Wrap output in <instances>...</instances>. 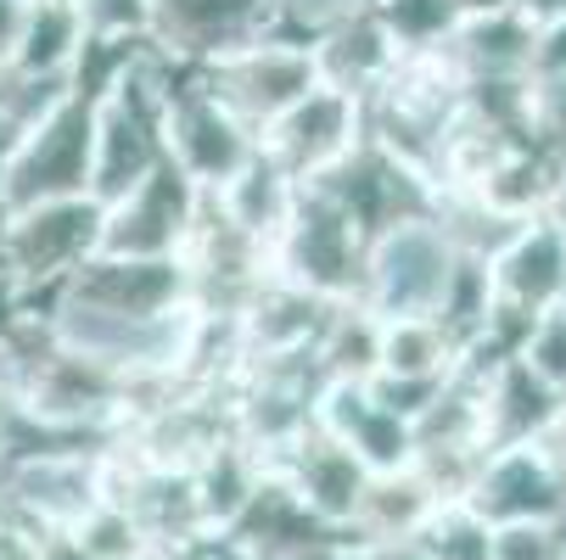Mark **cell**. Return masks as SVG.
<instances>
[{
	"mask_svg": "<svg viewBox=\"0 0 566 560\" xmlns=\"http://www.w3.org/2000/svg\"><path fill=\"white\" fill-rule=\"evenodd\" d=\"M91 146H96V96L62 85L40 113L23 118L7 169H0V213L91 197Z\"/></svg>",
	"mask_w": 566,
	"mask_h": 560,
	"instance_id": "obj_1",
	"label": "cell"
},
{
	"mask_svg": "<svg viewBox=\"0 0 566 560\" xmlns=\"http://www.w3.org/2000/svg\"><path fill=\"white\" fill-rule=\"evenodd\" d=\"M102 247V202L96 197H62L12 208L0 219V264L12 281V308L51 314L56 286Z\"/></svg>",
	"mask_w": 566,
	"mask_h": 560,
	"instance_id": "obj_2",
	"label": "cell"
},
{
	"mask_svg": "<svg viewBox=\"0 0 566 560\" xmlns=\"http://www.w3.org/2000/svg\"><path fill=\"white\" fill-rule=\"evenodd\" d=\"M365 242L370 235L326 191L303 186L286 230L275 235V247H270V264H275L281 281H292V286H303L314 297L354 303L359 297V275H365Z\"/></svg>",
	"mask_w": 566,
	"mask_h": 560,
	"instance_id": "obj_3",
	"label": "cell"
},
{
	"mask_svg": "<svg viewBox=\"0 0 566 560\" xmlns=\"http://www.w3.org/2000/svg\"><path fill=\"white\" fill-rule=\"evenodd\" d=\"M197 73V85L230 107L241 124H248L253 135L264 124H275L292 102H303L314 85H319V67H314V51L308 45H286L275 34H259L248 45H230L208 62L191 67Z\"/></svg>",
	"mask_w": 566,
	"mask_h": 560,
	"instance_id": "obj_4",
	"label": "cell"
},
{
	"mask_svg": "<svg viewBox=\"0 0 566 560\" xmlns=\"http://www.w3.org/2000/svg\"><path fill=\"white\" fill-rule=\"evenodd\" d=\"M460 253L443 242V230L427 219H403L387 224L365 242V275H359V297L376 319H398V314H432L449 275H454Z\"/></svg>",
	"mask_w": 566,
	"mask_h": 560,
	"instance_id": "obj_5",
	"label": "cell"
},
{
	"mask_svg": "<svg viewBox=\"0 0 566 560\" xmlns=\"http://www.w3.org/2000/svg\"><path fill=\"white\" fill-rule=\"evenodd\" d=\"M107 499V448H40L0 465V510L34 532H67Z\"/></svg>",
	"mask_w": 566,
	"mask_h": 560,
	"instance_id": "obj_6",
	"label": "cell"
},
{
	"mask_svg": "<svg viewBox=\"0 0 566 560\" xmlns=\"http://www.w3.org/2000/svg\"><path fill=\"white\" fill-rule=\"evenodd\" d=\"M259 151V135L230 107H219L191 67H169L164 96V157L202 191H219L235 169H248Z\"/></svg>",
	"mask_w": 566,
	"mask_h": 560,
	"instance_id": "obj_7",
	"label": "cell"
},
{
	"mask_svg": "<svg viewBox=\"0 0 566 560\" xmlns=\"http://www.w3.org/2000/svg\"><path fill=\"white\" fill-rule=\"evenodd\" d=\"M359 140H365V102L332 85H314L303 102H292L275 124L259 129V151L297 186L332 175Z\"/></svg>",
	"mask_w": 566,
	"mask_h": 560,
	"instance_id": "obj_8",
	"label": "cell"
},
{
	"mask_svg": "<svg viewBox=\"0 0 566 560\" xmlns=\"http://www.w3.org/2000/svg\"><path fill=\"white\" fill-rule=\"evenodd\" d=\"M107 499H118L140 521L157 560H191L202 543H213L197 483L180 465H140L107 448Z\"/></svg>",
	"mask_w": 566,
	"mask_h": 560,
	"instance_id": "obj_9",
	"label": "cell"
},
{
	"mask_svg": "<svg viewBox=\"0 0 566 560\" xmlns=\"http://www.w3.org/2000/svg\"><path fill=\"white\" fill-rule=\"evenodd\" d=\"M202 186H191L169 157L146 180H135L124 197L102 202V247L96 253H129V258H180L186 230L197 219Z\"/></svg>",
	"mask_w": 566,
	"mask_h": 560,
	"instance_id": "obj_10",
	"label": "cell"
},
{
	"mask_svg": "<svg viewBox=\"0 0 566 560\" xmlns=\"http://www.w3.org/2000/svg\"><path fill=\"white\" fill-rule=\"evenodd\" d=\"M219 543L241 560H332L348 532L319 521L275 471H264V483L253 488V499L230 516V527L219 532Z\"/></svg>",
	"mask_w": 566,
	"mask_h": 560,
	"instance_id": "obj_11",
	"label": "cell"
},
{
	"mask_svg": "<svg viewBox=\"0 0 566 560\" xmlns=\"http://www.w3.org/2000/svg\"><path fill=\"white\" fill-rule=\"evenodd\" d=\"M465 505L489 527L566 521V476H560V465L549 459V448L538 437L533 443H500V448L482 454L471 488H465Z\"/></svg>",
	"mask_w": 566,
	"mask_h": 560,
	"instance_id": "obj_12",
	"label": "cell"
},
{
	"mask_svg": "<svg viewBox=\"0 0 566 560\" xmlns=\"http://www.w3.org/2000/svg\"><path fill=\"white\" fill-rule=\"evenodd\" d=\"M259 34H270V0H151L146 51L169 67H197Z\"/></svg>",
	"mask_w": 566,
	"mask_h": 560,
	"instance_id": "obj_13",
	"label": "cell"
},
{
	"mask_svg": "<svg viewBox=\"0 0 566 560\" xmlns=\"http://www.w3.org/2000/svg\"><path fill=\"white\" fill-rule=\"evenodd\" d=\"M326 191L365 235L387 230V224H403V219H427L432 213V186L421 175H410L403 163H392L387 151H376L370 140H359L332 175L314 180Z\"/></svg>",
	"mask_w": 566,
	"mask_h": 560,
	"instance_id": "obj_14",
	"label": "cell"
},
{
	"mask_svg": "<svg viewBox=\"0 0 566 560\" xmlns=\"http://www.w3.org/2000/svg\"><path fill=\"white\" fill-rule=\"evenodd\" d=\"M56 303L107 308V314H169L191 303L180 258H129V253H91L62 286Z\"/></svg>",
	"mask_w": 566,
	"mask_h": 560,
	"instance_id": "obj_15",
	"label": "cell"
},
{
	"mask_svg": "<svg viewBox=\"0 0 566 560\" xmlns=\"http://www.w3.org/2000/svg\"><path fill=\"white\" fill-rule=\"evenodd\" d=\"M270 471L281 476V483H286L319 521L337 527V532H348L354 505H359V494H365V483H370L365 459H359L343 437H332L319 421H314L303 437H292V443L270 459Z\"/></svg>",
	"mask_w": 566,
	"mask_h": 560,
	"instance_id": "obj_16",
	"label": "cell"
},
{
	"mask_svg": "<svg viewBox=\"0 0 566 560\" xmlns=\"http://www.w3.org/2000/svg\"><path fill=\"white\" fill-rule=\"evenodd\" d=\"M489 286H494V308H511L527 319L555 308L566 286V230L544 213L522 219V230L489 258Z\"/></svg>",
	"mask_w": 566,
	"mask_h": 560,
	"instance_id": "obj_17",
	"label": "cell"
},
{
	"mask_svg": "<svg viewBox=\"0 0 566 560\" xmlns=\"http://www.w3.org/2000/svg\"><path fill=\"white\" fill-rule=\"evenodd\" d=\"M337 303L326 297H314L281 275H270L248 308L235 314V348L241 359H292V353H314L319 331H326V319H332Z\"/></svg>",
	"mask_w": 566,
	"mask_h": 560,
	"instance_id": "obj_18",
	"label": "cell"
},
{
	"mask_svg": "<svg viewBox=\"0 0 566 560\" xmlns=\"http://www.w3.org/2000/svg\"><path fill=\"white\" fill-rule=\"evenodd\" d=\"M314 421L332 437H343L365 459V471H398L416 454L410 421L392 415L387 404H376V392L365 381H326L319 387V404H314Z\"/></svg>",
	"mask_w": 566,
	"mask_h": 560,
	"instance_id": "obj_19",
	"label": "cell"
},
{
	"mask_svg": "<svg viewBox=\"0 0 566 560\" xmlns=\"http://www.w3.org/2000/svg\"><path fill=\"white\" fill-rule=\"evenodd\" d=\"M471 370L482 381V432H489V448L544 437V426L555 421L566 392H555L522 353L494 359V364H471Z\"/></svg>",
	"mask_w": 566,
	"mask_h": 560,
	"instance_id": "obj_20",
	"label": "cell"
},
{
	"mask_svg": "<svg viewBox=\"0 0 566 560\" xmlns=\"http://www.w3.org/2000/svg\"><path fill=\"white\" fill-rule=\"evenodd\" d=\"M533 45H538V23L522 18L516 7L460 18L443 34V51L460 67L465 85L471 78H533Z\"/></svg>",
	"mask_w": 566,
	"mask_h": 560,
	"instance_id": "obj_21",
	"label": "cell"
},
{
	"mask_svg": "<svg viewBox=\"0 0 566 560\" xmlns=\"http://www.w3.org/2000/svg\"><path fill=\"white\" fill-rule=\"evenodd\" d=\"M438 510L432 483L416 465H398V471H370V483L354 505L348 521V543H392V538H416L421 521Z\"/></svg>",
	"mask_w": 566,
	"mask_h": 560,
	"instance_id": "obj_22",
	"label": "cell"
},
{
	"mask_svg": "<svg viewBox=\"0 0 566 560\" xmlns=\"http://www.w3.org/2000/svg\"><path fill=\"white\" fill-rule=\"evenodd\" d=\"M398 40L381 29L376 12L354 18L348 29H337L332 40H319L314 45V67H319V85H332V91H348V96H376L387 85V73L398 62Z\"/></svg>",
	"mask_w": 566,
	"mask_h": 560,
	"instance_id": "obj_23",
	"label": "cell"
},
{
	"mask_svg": "<svg viewBox=\"0 0 566 560\" xmlns=\"http://www.w3.org/2000/svg\"><path fill=\"white\" fill-rule=\"evenodd\" d=\"M297 180H286L264 151H253V163L248 169H235L219 191H208L241 230L253 235V242H264V247H275V235L286 230V219H292V208H297Z\"/></svg>",
	"mask_w": 566,
	"mask_h": 560,
	"instance_id": "obj_24",
	"label": "cell"
},
{
	"mask_svg": "<svg viewBox=\"0 0 566 560\" xmlns=\"http://www.w3.org/2000/svg\"><path fill=\"white\" fill-rule=\"evenodd\" d=\"M264 454L248 448L235 432H224L197 465H191V483H197V499H202V516H208V532L219 538L230 527V516L253 499V488L264 483Z\"/></svg>",
	"mask_w": 566,
	"mask_h": 560,
	"instance_id": "obj_25",
	"label": "cell"
},
{
	"mask_svg": "<svg viewBox=\"0 0 566 560\" xmlns=\"http://www.w3.org/2000/svg\"><path fill=\"white\" fill-rule=\"evenodd\" d=\"M78 45H85V23H78L73 0H34L12 51V67L23 78H67Z\"/></svg>",
	"mask_w": 566,
	"mask_h": 560,
	"instance_id": "obj_26",
	"label": "cell"
},
{
	"mask_svg": "<svg viewBox=\"0 0 566 560\" xmlns=\"http://www.w3.org/2000/svg\"><path fill=\"white\" fill-rule=\"evenodd\" d=\"M460 348L432 314H398L381 319V342H376V376H454Z\"/></svg>",
	"mask_w": 566,
	"mask_h": 560,
	"instance_id": "obj_27",
	"label": "cell"
},
{
	"mask_svg": "<svg viewBox=\"0 0 566 560\" xmlns=\"http://www.w3.org/2000/svg\"><path fill=\"white\" fill-rule=\"evenodd\" d=\"M376 342H381V319L365 303H337L326 331L314 342V359L326 370V381H370L376 376Z\"/></svg>",
	"mask_w": 566,
	"mask_h": 560,
	"instance_id": "obj_28",
	"label": "cell"
},
{
	"mask_svg": "<svg viewBox=\"0 0 566 560\" xmlns=\"http://www.w3.org/2000/svg\"><path fill=\"white\" fill-rule=\"evenodd\" d=\"M432 319L449 331V342H454L460 353H465L482 331H489V319H494L489 264H482V258H460L454 275H449V286H443V297H438V308H432Z\"/></svg>",
	"mask_w": 566,
	"mask_h": 560,
	"instance_id": "obj_29",
	"label": "cell"
},
{
	"mask_svg": "<svg viewBox=\"0 0 566 560\" xmlns=\"http://www.w3.org/2000/svg\"><path fill=\"white\" fill-rule=\"evenodd\" d=\"M416 543L432 560H494V527L482 521L465 499H438V510L421 521Z\"/></svg>",
	"mask_w": 566,
	"mask_h": 560,
	"instance_id": "obj_30",
	"label": "cell"
},
{
	"mask_svg": "<svg viewBox=\"0 0 566 560\" xmlns=\"http://www.w3.org/2000/svg\"><path fill=\"white\" fill-rule=\"evenodd\" d=\"M365 12H370V0H270V34L314 51L319 40H332Z\"/></svg>",
	"mask_w": 566,
	"mask_h": 560,
	"instance_id": "obj_31",
	"label": "cell"
},
{
	"mask_svg": "<svg viewBox=\"0 0 566 560\" xmlns=\"http://www.w3.org/2000/svg\"><path fill=\"white\" fill-rule=\"evenodd\" d=\"M67 532L91 560H157L151 538L140 532V521L118 499H102L96 510H85V521L67 527Z\"/></svg>",
	"mask_w": 566,
	"mask_h": 560,
	"instance_id": "obj_32",
	"label": "cell"
},
{
	"mask_svg": "<svg viewBox=\"0 0 566 560\" xmlns=\"http://www.w3.org/2000/svg\"><path fill=\"white\" fill-rule=\"evenodd\" d=\"M370 12L381 18V29L410 51V45H438L460 12H454V0H370Z\"/></svg>",
	"mask_w": 566,
	"mask_h": 560,
	"instance_id": "obj_33",
	"label": "cell"
},
{
	"mask_svg": "<svg viewBox=\"0 0 566 560\" xmlns=\"http://www.w3.org/2000/svg\"><path fill=\"white\" fill-rule=\"evenodd\" d=\"M73 12L91 40L146 45V34H151V0H73Z\"/></svg>",
	"mask_w": 566,
	"mask_h": 560,
	"instance_id": "obj_34",
	"label": "cell"
},
{
	"mask_svg": "<svg viewBox=\"0 0 566 560\" xmlns=\"http://www.w3.org/2000/svg\"><path fill=\"white\" fill-rule=\"evenodd\" d=\"M522 359L555 387L566 392V303L544 308L533 326H527V342H522Z\"/></svg>",
	"mask_w": 566,
	"mask_h": 560,
	"instance_id": "obj_35",
	"label": "cell"
},
{
	"mask_svg": "<svg viewBox=\"0 0 566 560\" xmlns=\"http://www.w3.org/2000/svg\"><path fill=\"white\" fill-rule=\"evenodd\" d=\"M494 560H566V521H505V527H494Z\"/></svg>",
	"mask_w": 566,
	"mask_h": 560,
	"instance_id": "obj_36",
	"label": "cell"
},
{
	"mask_svg": "<svg viewBox=\"0 0 566 560\" xmlns=\"http://www.w3.org/2000/svg\"><path fill=\"white\" fill-rule=\"evenodd\" d=\"M67 78H23L7 56H0V124H23L29 113H40Z\"/></svg>",
	"mask_w": 566,
	"mask_h": 560,
	"instance_id": "obj_37",
	"label": "cell"
},
{
	"mask_svg": "<svg viewBox=\"0 0 566 560\" xmlns=\"http://www.w3.org/2000/svg\"><path fill=\"white\" fill-rule=\"evenodd\" d=\"M533 140L566 151V67L533 78Z\"/></svg>",
	"mask_w": 566,
	"mask_h": 560,
	"instance_id": "obj_38",
	"label": "cell"
},
{
	"mask_svg": "<svg viewBox=\"0 0 566 560\" xmlns=\"http://www.w3.org/2000/svg\"><path fill=\"white\" fill-rule=\"evenodd\" d=\"M40 549H45V532H34L18 516L0 510V560H40Z\"/></svg>",
	"mask_w": 566,
	"mask_h": 560,
	"instance_id": "obj_39",
	"label": "cell"
},
{
	"mask_svg": "<svg viewBox=\"0 0 566 560\" xmlns=\"http://www.w3.org/2000/svg\"><path fill=\"white\" fill-rule=\"evenodd\" d=\"M29 7H34V0H0V56H7V62L18 51V34L29 23Z\"/></svg>",
	"mask_w": 566,
	"mask_h": 560,
	"instance_id": "obj_40",
	"label": "cell"
},
{
	"mask_svg": "<svg viewBox=\"0 0 566 560\" xmlns=\"http://www.w3.org/2000/svg\"><path fill=\"white\" fill-rule=\"evenodd\" d=\"M354 560H432L416 538H392V543H354Z\"/></svg>",
	"mask_w": 566,
	"mask_h": 560,
	"instance_id": "obj_41",
	"label": "cell"
},
{
	"mask_svg": "<svg viewBox=\"0 0 566 560\" xmlns=\"http://www.w3.org/2000/svg\"><path fill=\"white\" fill-rule=\"evenodd\" d=\"M544 448H549V459L560 465V476H566V398H560V410H555V421L544 426V437H538Z\"/></svg>",
	"mask_w": 566,
	"mask_h": 560,
	"instance_id": "obj_42",
	"label": "cell"
},
{
	"mask_svg": "<svg viewBox=\"0 0 566 560\" xmlns=\"http://www.w3.org/2000/svg\"><path fill=\"white\" fill-rule=\"evenodd\" d=\"M544 219H555V224L566 230V151H560L555 180H549V197H544Z\"/></svg>",
	"mask_w": 566,
	"mask_h": 560,
	"instance_id": "obj_43",
	"label": "cell"
},
{
	"mask_svg": "<svg viewBox=\"0 0 566 560\" xmlns=\"http://www.w3.org/2000/svg\"><path fill=\"white\" fill-rule=\"evenodd\" d=\"M40 560H91V554L73 543V532H45V549H40Z\"/></svg>",
	"mask_w": 566,
	"mask_h": 560,
	"instance_id": "obj_44",
	"label": "cell"
},
{
	"mask_svg": "<svg viewBox=\"0 0 566 560\" xmlns=\"http://www.w3.org/2000/svg\"><path fill=\"white\" fill-rule=\"evenodd\" d=\"M516 12H522V18H533V23L544 29V23L566 18V0H516Z\"/></svg>",
	"mask_w": 566,
	"mask_h": 560,
	"instance_id": "obj_45",
	"label": "cell"
},
{
	"mask_svg": "<svg viewBox=\"0 0 566 560\" xmlns=\"http://www.w3.org/2000/svg\"><path fill=\"white\" fill-rule=\"evenodd\" d=\"M7 454H12V398L0 392V465H7Z\"/></svg>",
	"mask_w": 566,
	"mask_h": 560,
	"instance_id": "obj_46",
	"label": "cell"
},
{
	"mask_svg": "<svg viewBox=\"0 0 566 560\" xmlns=\"http://www.w3.org/2000/svg\"><path fill=\"white\" fill-rule=\"evenodd\" d=\"M332 560H354V543H343V549H337V554H332Z\"/></svg>",
	"mask_w": 566,
	"mask_h": 560,
	"instance_id": "obj_47",
	"label": "cell"
},
{
	"mask_svg": "<svg viewBox=\"0 0 566 560\" xmlns=\"http://www.w3.org/2000/svg\"><path fill=\"white\" fill-rule=\"evenodd\" d=\"M560 303H566V286H560Z\"/></svg>",
	"mask_w": 566,
	"mask_h": 560,
	"instance_id": "obj_48",
	"label": "cell"
}]
</instances>
